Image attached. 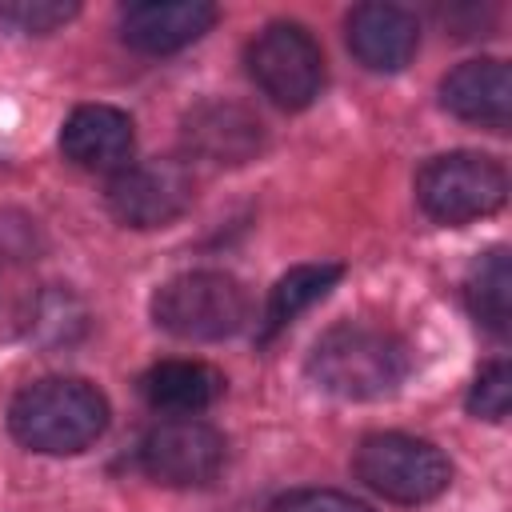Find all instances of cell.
<instances>
[{
	"mask_svg": "<svg viewBox=\"0 0 512 512\" xmlns=\"http://www.w3.org/2000/svg\"><path fill=\"white\" fill-rule=\"evenodd\" d=\"M12 436L48 456H72L96 444L108 428V400L96 384L76 376H44L20 388L8 404Z\"/></svg>",
	"mask_w": 512,
	"mask_h": 512,
	"instance_id": "cell-1",
	"label": "cell"
},
{
	"mask_svg": "<svg viewBox=\"0 0 512 512\" xmlns=\"http://www.w3.org/2000/svg\"><path fill=\"white\" fill-rule=\"evenodd\" d=\"M412 368L408 344L376 324H332L308 352V376L340 400H376L404 384Z\"/></svg>",
	"mask_w": 512,
	"mask_h": 512,
	"instance_id": "cell-2",
	"label": "cell"
},
{
	"mask_svg": "<svg viewBox=\"0 0 512 512\" xmlns=\"http://www.w3.org/2000/svg\"><path fill=\"white\" fill-rule=\"evenodd\" d=\"M152 320L180 340H224L248 324V292L228 272H180L156 288Z\"/></svg>",
	"mask_w": 512,
	"mask_h": 512,
	"instance_id": "cell-3",
	"label": "cell"
},
{
	"mask_svg": "<svg viewBox=\"0 0 512 512\" xmlns=\"http://www.w3.org/2000/svg\"><path fill=\"white\" fill-rule=\"evenodd\" d=\"M416 200L436 224L460 228L492 216L508 200V172L484 152H448L420 168Z\"/></svg>",
	"mask_w": 512,
	"mask_h": 512,
	"instance_id": "cell-4",
	"label": "cell"
},
{
	"mask_svg": "<svg viewBox=\"0 0 512 512\" xmlns=\"http://www.w3.org/2000/svg\"><path fill=\"white\" fill-rule=\"evenodd\" d=\"M352 468L372 492H380L384 500H396V504L436 500L452 484L448 456L432 440H420V436H408V432L364 436L360 448H356Z\"/></svg>",
	"mask_w": 512,
	"mask_h": 512,
	"instance_id": "cell-5",
	"label": "cell"
},
{
	"mask_svg": "<svg viewBox=\"0 0 512 512\" xmlns=\"http://www.w3.org/2000/svg\"><path fill=\"white\" fill-rule=\"evenodd\" d=\"M248 72L272 104L296 112L324 88V52L304 24L276 20L248 44Z\"/></svg>",
	"mask_w": 512,
	"mask_h": 512,
	"instance_id": "cell-6",
	"label": "cell"
},
{
	"mask_svg": "<svg viewBox=\"0 0 512 512\" xmlns=\"http://www.w3.org/2000/svg\"><path fill=\"white\" fill-rule=\"evenodd\" d=\"M224 456H228L224 436L212 424L192 420V416H172V420L152 424L136 448L140 468L152 480L172 484V488H196V484L216 480V472L224 468Z\"/></svg>",
	"mask_w": 512,
	"mask_h": 512,
	"instance_id": "cell-7",
	"label": "cell"
},
{
	"mask_svg": "<svg viewBox=\"0 0 512 512\" xmlns=\"http://www.w3.org/2000/svg\"><path fill=\"white\" fill-rule=\"evenodd\" d=\"M192 204V176L176 160H136L108 180V208L128 228H164Z\"/></svg>",
	"mask_w": 512,
	"mask_h": 512,
	"instance_id": "cell-8",
	"label": "cell"
},
{
	"mask_svg": "<svg viewBox=\"0 0 512 512\" xmlns=\"http://www.w3.org/2000/svg\"><path fill=\"white\" fill-rule=\"evenodd\" d=\"M212 24H216V8L204 0H152V4H128L120 12L124 44L148 56L180 52L192 40H200Z\"/></svg>",
	"mask_w": 512,
	"mask_h": 512,
	"instance_id": "cell-9",
	"label": "cell"
},
{
	"mask_svg": "<svg viewBox=\"0 0 512 512\" xmlns=\"http://www.w3.org/2000/svg\"><path fill=\"white\" fill-rule=\"evenodd\" d=\"M420 44V24L400 4H360L348 12V48L372 72H400Z\"/></svg>",
	"mask_w": 512,
	"mask_h": 512,
	"instance_id": "cell-10",
	"label": "cell"
},
{
	"mask_svg": "<svg viewBox=\"0 0 512 512\" xmlns=\"http://www.w3.org/2000/svg\"><path fill=\"white\" fill-rule=\"evenodd\" d=\"M440 104L472 124L504 128L512 116V72L504 60H464L440 80Z\"/></svg>",
	"mask_w": 512,
	"mask_h": 512,
	"instance_id": "cell-11",
	"label": "cell"
},
{
	"mask_svg": "<svg viewBox=\"0 0 512 512\" xmlns=\"http://www.w3.org/2000/svg\"><path fill=\"white\" fill-rule=\"evenodd\" d=\"M60 148L76 168L120 172L132 156V120L112 104H80L60 128Z\"/></svg>",
	"mask_w": 512,
	"mask_h": 512,
	"instance_id": "cell-12",
	"label": "cell"
},
{
	"mask_svg": "<svg viewBox=\"0 0 512 512\" xmlns=\"http://www.w3.org/2000/svg\"><path fill=\"white\" fill-rule=\"evenodd\" d=\"M184 140L192 152H200L212 164H244L260 148V120L240 104L212 100L188 116Z\"/></svg>",
	"mask_w": 512,
	"mask_h": 512,
	"instance_id": "cell-13",
	"label": "cell"
},
{
	"mask_svg": "<svg viewBox=\"0 0 512 512\" xmlns=\"http://www.w3.org/2000/svg\"><path fill=\"white\" fill-rule=\"evenodd\" d=\"M224 392V376L204 360H160L140 376V396L156 412L192 416L216 404Z\"/></svg>",
	"mask_w": 512,
	"mask_h": 512,
	"instance_id": "cell-14",
	"label": "cell"
},
{
	"mask_svg": "<svg viewBox=\"0 0 512 512\" xmlns=\"http://www.w3.org/2000/svg\"><path fill=\"white\" fill-rule=\"evenodd\" d=\"M340 276H344V264H336V260H320V264H296V268H288V272L276 280V288L268 292L264 332L272 336V332H280L284 324H292L304 308H312L316 300H324V296L336 288Z\"/></svg>",
	"mask_w": 512,
	"mask_h": 512,
	"instance_id": "cell-15",
	"label": "cell"
},
{
	"mask_svg": "<svg viewBox=\"0 0 512 512\" xmlns=\"http://www.w3.org/2000/svg\"><path fill=\"white\" fill-rule=\"evenodd\" d=\"M468 308L472 316L492 332V336H508V320H512V268H508V248H488L464 284Z\"/></svg>",
	"mask_w": 512,
	"mask_h": 512,
	"instance_id": "cell-16",
	"label": "cell"
},
{
	"mask_svg": "<svg viewBox=\"0 0 512 512\" xmlns=\"http://www.w3.org/2000/svg\"><path fill=\"white\" fill-rule=\"evenodd\" d=\"M80 12V4L72 0H0V24L16 28V32H56L60 24H68Z\"/></svg>",
	"mask_w": 512,
	"mask_h": 512,
	"instance_id": "cell-17",
	"label": "cell"
},
{
	"mask_svg": "<svg viewBox=\"0 0 512 512\" xmlns=\"http://www.w3.org/2000/svg\"><path fill=\"white\" fill-rule=\"evenodd\" d=\"M508 408H512V372H508V360H492L472 380L468 412L476 420H504Z\"/></svg>",
	"mask_w": 512,
	"mask_h": 512,
	"instance_id": "cell-18",
	"label": "cell"
},
{
	"mask_svg": "<svg viewBox=\"0 0 512 512\" xmlns=\"http://www.w3.org/2000/svg\"><path fill=\"white\" fill-rule=\"evenodd\" d=\"M272 512H372V508L336 488H292L272 500Z\"/></svg>",
	"mask_w": 512,
	"mask_h": 512,
	"instance_id": "cell-19",
	"label": "cell"
}]
</instances>
